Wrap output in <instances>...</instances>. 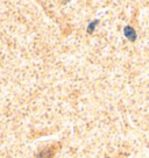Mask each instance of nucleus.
<instances>
[{"label": "nucleus", "mask_w": 149, "mask_h": 158, "mask_svg": "<svg viewBox=\"0 0 149 158\" xmlns=\"http://www.w3.org/2000/svg\"><path fill=\"white\" fill-rule=\"evenodd\" d=\"M107 158H109V157H107Z\"/></svg>", "instance_id": "4"}, {"label": "nucleus", "mask_w": 149, "mask_h": 158, "mask_svg": "<svg viewBox=\"0 0 149 158\" xmlns=\"http://www.w3.org/2000/svg\"><path fill=\"white\" fill-rule=\"evenodd\" d=\"M55 152H56V145H53V147L43 149L41 152H39L36 155L35 158H53Z\"/></svg>", "instance_id": "1"}, {"label": "nucleus", "mask_w": 149, "mask_h": 158, "mask_svg": "<svg viewBox=\"0 0 149 158\" xmlns=\"http://www.w3.org/2000/svg\"><path fill=\"white\" fill-rule=\"evenodd\" d=\"M124 33H125V35H126V37H127L130 42H134L135 40H136V37H138V35H136V33H135L134 28L130 27V26H127V27L125 28Z\"/></svg>", "instance_id": "2"}, {"label": "nucleus", "mask_w": 149, "mask_h": 158, "mask_svg": "<svg viewBox=\"0 0 149 158\" xmlns=\"http://www.w3.org/2000/svg\"><path fill=\"white\" fill-rule=\"evenodd\" d=\"M97 22H98V21H95V22H92V23H90L89 29H87V31H89V33H91V31H92V29H95L96 23H97Z\"/></svg>", "instance_id": "3"}]
</instances>
